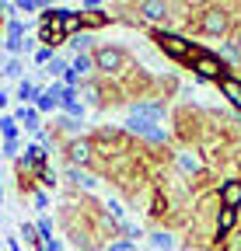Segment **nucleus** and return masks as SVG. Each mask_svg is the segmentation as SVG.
I'll return each mask as SVG.
<instances>
[{"label":"nucleus","mask_w":241,"mask_h":251,"mask_svg":"<svg viewBox=\"0 0 241 251\" xmlns=\"http://www.w3.org/2000/svg\"><path fill=\"white\" fill-rule=\"evenodd\" d=\"M186 14V28L192 35H203V39H220L227 42L238 28V11L241 4H182Z\"/></svg>","instance_id":"f257e3e1"},{"label":"nucleus","mask_w":241,"mask_h":251,"mask_svg":"<svg viewBox=\"0 0 241 251\" xmlns=\"http://www.w3.org/2000/svg\"><path fill=\"white\" fill-rule=\"evenodd\" d=\"M91 59H95V77H102V80L119 84V80H126V77L133 74V56H130L123 46L102 42V46H95Z\"/></svg>","instance_id":"f03ea898"},{"label":"nucleus","mask_w":241,"mask_h":251,"mask_svg":"<svg viewBox=\"0 0 241 251\" xmlns=\"http://www.w3.org/2000/svg\"><path fill=\"white\" fill-rule=\"evenodd\" d=\"M150 42H154L158 52H164L171 63H178V67H186V70H189L192 56L199 52V42L186 39L182 31H171V28H150Z\"/></svg>","instance_id":"7ed1b4c3"},{"label":"nucleus","mask_w":241,"mask_h":251,"mask_svg":"<svg viewBox=\"0 0 241 251\" xmlns=\"http://www.w3.org/2000/svg\"><path fill=\"white\" fill-rule=\"evenodd\" d=\"M189 70L196 74V80H210V84H217L224 74H231V67L214 52V49H206V46H199V52L192 56V63H189Z\"/></svg>","instance_id":"20e7f679"},{"label":"nucleus","mask_w":241,"mask_h":251,"mask_svg":"<svg viewBox=\"0 0 241 251\" xmlns=\"http://www.w3.org/2000/svg\"><path fill=\"white\" fill-rule=\"evenodd\" d=\"M126 11H133L136 21H150L154 28H168L178 4H168V0H136V4H126Z\"/></svg>","instance_id":"39448f33"},{"label":"nucleus","mask_w":241,"mask_h":251,"mask_svg":"<svg viewBox=\"0 0 241 251\" xmlns=\"http://www.w3.org/2000/svg\"><path fill=\"white\" fill-rule=\"evenodd\" d=\"M39 42L46 49H53V52L70 42L63 25H59V7H42V14H39Z\"/></svg>","instance_id":"423d86ee"},{"label":"nucleus","mask_w":241,"mask_h":251,"mask_svg":"<svg viewBox=\"0 0 241 251\" xmlns=\"http://www.w3.org/2000/svg\"><path fill=\"white\" fill-rule=\"evenodd\" d=\"M63 157H67V168H84V171L98 168V157H95L91 136H77V140L63 143Z\"/></svg>","instance_id":"0eeeda50"},{"label":"nucleus","mask_w":241,"mask_h":251,"mask_svg":"<svg viewBox=\"0 0 241 251\" xmlns=\"http://www.w3.org/2000/svg\"><path fill=\"white\" fill-rule=\"evenodd\" d=\"M175 136L182 143H196L203 136V112H196L192 105H182L175 112Z\"/></svg>","instance_id":"6e6552de"},{"label":"nucleus","mask_w":241,"mask_h":251,"mask_svg":"<svg viewBox=\"0 0 241 251\" xmlns=\"http://www.w3.org/2000/svg\"><path fill=\"white\" fill-rule=\"evenodd\" d=\"M126 133L130 136H140V140H147L150 147H168V129H161L158 122H147V119H136V115H130L126 119Z\"/></svg>","instance_id":"1a4fd4ad"},{"label":"nucleus","mask_w":241,"mask_h":251,"mask_svg":"<svg viewBox=\"0 0 241 251\" xmlns=\"http://www.w3.org/2000/svg\"><path fill=\"white\" fill-rule=\"evenodd\" d=\"M241 227V209H227V206H220L217 209V216H214V244L217 241H224L231 230H238Z\"/></svg>","instance_id":"9d476101"},{"label":"nucleus","mask_w":241,"mask_h":251,"mask_svg":"<svg viewBox=\"0 0 241 251\" xmlns=\"http://www.w3.org/2000/svg\"><path fill=\"white\" fill-rule=\"evenodd\" d=\"M130 115L136 119H147V122H161L164 112H168V101H147V98H136V101H126Z\"/></svg>","instance_id":"9b49d317"},{"label":"nucleus","mask_w":241,"mask_h":251,"mask_svg":"<svg viewBox=\"0 0 241 251\" xmlns=\"http://www.w3.org/2000/svg\"><path fill=\"white\" fill-rule=\"evenodd\" d=\"M217 202L227 209H241V178L238 175H231L217 185Z\"/></svg>","instance_id":"f8f14e48"},{"label":"nucleus","mask_w":241,"mask_h":251,"mask_svg":"<svg viewBox=\"0 0 241 251\" xmlns=\"http://www.w3.org/2000/svg\"><path fill=\"white\" fill-rule=\"evenodd\" d=\"M217 91L227 98V105L234 108V112H241V77L231 70V74H224L220 80H217Z\"/></svg>","instance_id":"ddd939ff"},{"label":"nucleus","mask_w":241,"mask_h":251,"mask_svg":"<svg viewBox=\"0 0 241 251\" xmlns=\"http://www.w3.org/2000/svg\"><path fill=\"white\" fill-rule=\"evenodd\" d=\"M171 164L182 171L186 178L203 175V161H199V153H192V150H178V153H171Z\"/></svg>","instance_id":"4468645a"},{"label":"nucleus","mask_w":241,"mask_h":251,"mask_svg":"<svg viewBox=\"0 0 241 251\" xmlns=\"http://www.w3.org/2000/svg\"><path fill=\"white\" fill-rule=\"evenodd\" d=\"M80 18H84V31H102V28H108L112 21H115V14H108V11H102V7H84L80 11Z\"/></svg>","instance_id":"2eb2a0df"},{"label":"nucleus","mask_w":241,"mask_h":251,"mask_svg":"<svg viewBox=\"0 0 241 251\" xmlns=\"http://www.w3.org/2000/svg\"><path fill=\"white\" fill-rule=\"evenodd\" d=\"M14 119H18V126H25L28 133H42V112L35 108V105H18V112H14Z\"/></svg>","instance_id":"dca6fc26"},{"label":"nucleus","mask_w":241,"mask_h":251,"mask_svg":"<svg viewBox=\"0 0 241 251\" xmlns=\"http://www.w3.org/2000/svg\"><path fill=\"white\" fill-rule=\"evenodd\" d=\"M147 213H150V220H158V224L171 216V199L164 196V188H161V185L154 188V192H150V209H147Z\"/></svg>","instance_id":"f3484780"},{"label":"nucleus","mask_w":241,"mask_h":251,"mask_svg":"<svg viewBox=\"0 0 241 251\" xmlns=\"http://www.w3.org/2000/svg\"><path fill=\"white\" fill-rule=\"evenodd\" d=\"M147 244L154 248V251H171L178 241H175V234H171L168 227H154V230L147 234Z\"/></svg>","instance_id":"a211bd4d"},{"label":"nucleus","mask_w":241,"mask_h":251,"mask_svg":"<svg viewBox=\"0 0 241 251\" xmlns=\"http://www.w3.org/2000/svg\"><path fill=\"white\" fill-rule=\"evenodd\" d=\"M59 25H63L67 39H74V35H80V31H84V18H80V11H63V7H59Z\"/></svg>","instance_id":"6ab92c4d"},{"label":"nucleus","mask_w":241,"mask_h":251,"mask_svg":"<svg viewBox=\"0 0 241 251\" xmlns=\"http://www.w3.org/2000/svg\"><path fill=\"white\" fill-rule=\"evenodd\" d=\"M67 181H70L74 188H84V192H91V188L98 185V178H95L91 171H84V168H67Z\"/></svg>","instance_id":"aec40b11"},{"label":"nucleus","mask_w":241,"mask_h":251,"mask_svg":"<svg viewBox=\"0 0 241 251\" xmlns=\"http://www.w3.org/2000/svg\"><path fill=\"white\" fill-rule=\"evenodd\" d=\"M39 94H42V87H39L32 77H25V80L18 84V98H21V105H35Z\"/></svg>","instance_id":"412c9836"},{"label":"nucleus","mask_w":241,"mask_h":251,"mask_svg":"<svg viewBox=\"0 0 241 251\" xmlns=\"http://www.w3.org/2000/svg\"><path fill=\"white\" fill-rule=\"evenodd\" d=\"M217 56H220V59L227 63L231 70H234V67H241V49H238V46H234L231 39H227V42H220V52H217Z\"/></svg>","instance_id":"4be33fe9"},{"label":"nucleus","mask_w":241,"mask_h":251,"mask_svg":"<svg viewBox=\"0 0 241 251\" xmlns=\"http://www.w3.org/2000/svg\"><path fill=\"white\" fill-rule=\"evenodd\" d=\"M70 46L77 49V56L95 52V35H91V31H80V35H74V39H70Z\"/></svg>","instance_id":"5701e85b"},{"label":"nucleus","mask_w":241,"mask_h":251,"mask_svg":"<svg viewBox=\"0 0 241 251\" xmlns=\"http://www.w3.org/2000/svg\"><path fill=\"white\" fill-rule=\"evenodd\" d=\"M18 129H21V126H18L14 115H0V136H4V140H18Z\"/></svg>","instance_id":"b1692460"},{"label":"nucleus","mask_w":241,"mask_h":251,"mask_svg":"<svg viewBox=\"0 0 241 251\" xmlns=\"http://www.w3.org/2000/svg\"><path fill=\"white\" fill-rule=\"evenodd\" d=\"M214 248H217V251H241V227H238V230H231V234H227L224 241H217Z\"/></svg>","instance_id":"393cba45"},{"label":"nucleus","mask_w":241,"mask_h":251,"mask_svg":"<svg viewBox=\"0 0 241 251\" xmlns=\"http://www.w3.org/2000/svg\"><path fill=\"white\" fill-rule=\"evenodd\" d=\"M67 70H70V63H67V59H59V56H53V63L46 67V74H49L53 80H63V77H67Z\"/></svg>","instance_id":"a878e982"},{"label":"nucleus","mask_w":241,"mask_h":251,"mask_svg":"<svg viewBox=\"0 0 241 251\" xmlns=\"http://www.w3.org/2000/svg\"><path fill=\"white\" fill-rule=\"evenodd\" d=\"M39 185H42V188H56V185H59V175H56V168H53V164L39 171Z\"/></svg>","instance_id":"bb28decb"},{"label":"nucleus","mask_w":241,"mask_h":251,"mask_svg":"<svg viewBox=\"0 0 241 251\" xmlns=\"http://www.w3.org/2000/svg\"><path fill=\"white\" fill-rule=\"evenodd\" d=\"M21 237H25V244H28V248H35V244L42 241V237H39V227H35V224H21Z\"/></svg>","instance_id":"cd10ccee"},{"label":"nucleus","mask_w":241,"mask_h":251,"mask_svg":"<svg viewBox=\"0 0 241 251\" xmlns=\"http://www.w3.org/2000/svg\"><path fill=\"white\" fill-rule=\"evenodd\" d=\"M42 7H49V4H39V0H18L14 4V11H21V14H32V11H42Z\"/></svg>","instance_id":"c85d7f7f"},{"label":"nucleus","mask_w":241,"mask_h":251,"mask_svg":"<svg viewBox=\"0 0 241 251\" xmlns=\"http://www.w3.org/2000/svg\"><path fill=\"white\" fill-rule=\"evenodd\" d=\"M35 227H39V237H42V241H53V237H56V234H53V224H49V216H42Z\"/></svg>","instance_id":"c756f323"},{"label":"nucleus","mask_w":241,"mask_h":251,"mask_svg":"<svg viewBox=\"0 0 241 251\" xmlns=\"http://www.w3.org/2000/svg\"><path fill=\"white\" fill-rule=\"evenodd\" d=\"M108 251H136V244L133 241H126V237H119V241H112V244H105Z\"/></svg>","instance_id":"7c9ffc66"},{"label":"nucleus","mask_w":241,"mask_h":251,"mask_svg":"<svg viewBox=\"0 0 241 251\" xmlns=\"http://www.w3.org/2000/svg\"><path fill=\"white\" fill-rule=\"evenodd\" d=\"M4 74H7V77H21V59H18V56H11V59H7Z\"/></svg>","instance_id":"2f4dec72"},{"label":"nucleus","mask_w":241,"mask_h":251,"mask_svg":"<svg viewBox=\"0 0 241 251\" xmlns=\"http://www.w3.org/2000/svg\"><path fill=\"white\" fill-rule=\"evenodd\" d=\"M4 153L14 157V153H18V140H4Z\"/></svg>","instance_id":"473e14b6"},{"label":"nucleus","mask_w":241,"mask_h":251,"mask_svg":"<svg viewBox=\"0 0 241 251\" xmlns=\"http://www.w3.org/2000/svg\"><path fill=\"white\" fill-rule=\"evenodd\" d=\"M32 202H35L39 209H46V206H49V199H46V192H35V196H32Z\"/></svg>","instance_id":"72a5a7b5"},{"label":"nucleus","mask_w":241,"mask_h":251,"mask_svg":"<svg viewBox=\"0 0 241 251\" xmlns=\"http://www.w3.org/2000/svg\"><path fill=\"white\" fill-rule=\"evenodd\" d=\"M231 42H234V46L241 49V21H238V28H234V35H231Z\"/></svg>","instance_id":"f704fd0d"},{"label":"nucleus","mask_w":241,"mask_h":251,"mask_svg":"<svg viewBox=\"0 0 241 251\" xmlns=\"http://www.w3.org/2000/svg\"><path fill=\"white\" fill-rule=\"evenodd\" d=\"M7 98H11V94H7V91H0V108H4V105H7Z\"/></svg>","instance_id":"c9c22d12"},{"label":"nucleus","mask_w":241,"mask_h":251,"mask_svg":"<svg viewBox=\"0 0 241 251\" xmlns=\"http://www.w3.org/2000/svg\"><path fill=\"white\" fill-rule=\"evenodd\" d=\"M11 251H21V244H18V241H14V237H11Z\"/></svg>","instance_id":"e433bc0d"},{"label":"nucleus","mask_w":241,"mask_h":251,"mask_svg":"<svg viewBox=\"0 0 241 251\" xmlns=\"http://www.w3.org/2000/svg\"><path fill=\"white\" fill-rule=\"evenodd\" d=\"M0 206H4V185H0Z\"/></svg>","instance_id":"4c0bfd02"},{"label":"nucleus","mask_w":241,"mask_h":251,"mask_svg":"<svg viewBox=\"0 0 241 251\" xmlns=\"http://www.w3.org/2000/svg\"><path fill=\"white\" fill-rule=\"evenodd\" d=\"M0 31H4V14H0Z\"/></svg>","instance_id":"58836bf2"}]
</instances>
